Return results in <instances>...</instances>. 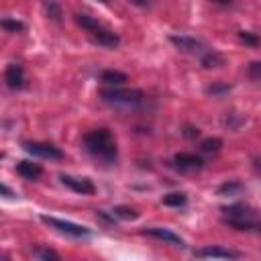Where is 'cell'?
I'll return each mask as SVG.
<instances>
[{
    "instance_id": "16",
    "label": "cell",
    "mask_w": 261,
    "mask_h": 261,
    "mask_svg": "<svg viewBox=\"0 0 261 261\" xmlns=\"http://www.w3.org/2000/svg\"><path fill=\"white\" fill-rule=\"evenodd\" d=\"M202 65L208 67V69L220 67V65H224V57L220 53H216V51H208V53L202 55Z\"/></svg>"
},
{
    "instance_id": "18",
    "label": "cell",
    "mask_w": 261,
    "mask_h": 261,
    "mask_svg": "<svg viewBox=\"0 0 261 261\" xmlns=\"http://www.w3.org/2000/svg\"><path fill=\"white\" fill-rule=\"evenodd\" d=\"M237 192H243V184H239V181H224L222 186H218L220 196H232Z\"/></svg>"
},
{
    "instance_id": "25",
    "label": "cell",
    "mask_w": 261,
    "mask_h": 261,
    "mask_svg": "<svg viewBox=\"0 0 261 261\" xmlns=\"http://www.w3.org/2000/svg\"><path fill=\"white\" fill-rule=\"evenodd\" d=\"M239 37H241V41H245V43H247V45H251V47H257V45L261 43V39H259L257 35L249 33V31H241V33H239Z\"/></svg>"
},
{
    "instance_id": "26",
    "label": "cell",
    "mask_w": 261,
    "mask_h": 261,
    "mask_svg": "<svg viewBox=\"0 0 261 261\" xmlns=\"http://www.w3.org/2000/svg\"><path fill=\"white\" fill-rule=\"evenodd\" d=\"M198 135H200V130H198V128H194V126H188V130H186V137L194 139V137H198Z\"/></svg>"
},
{
    "instance_id": "15",
    "label": "cell",
    "mask_w": 261,
    "mask_h": 261,
    "mask_svg": "<svg viewBox=\"0 0 261 261\" xmlns=\"http://www.w3.org/2000/svg\"><path fill=\"white\" fill-rule=\"evenodd\" d=\"M161 202H163L165 206H171V208H181V206H186L188 196L181 194V192H171V194H165Z\"/></svg>"
},
{
    "instance_id": "28",
    "label": "cell",
    "mask_w": 261,
    "mask_h": 261,
    "mask_svg": "<svg viewBox=\"0 0 261 261\" xmlns=\"http://www.w3.org/2000/svg\"><path fill=\"white\" fill-rule=\"evenodd\" d=\"M210 2H216V4H222V6H230L232 0H210Z\"/></svg>"
},
{
    "instance_id": "4",
    "label": "cell",
    "mask_w": 261,
    "mask_h": 261,
    "mask_svg": "<svg viewBox=\"0 0 261 261\" xmlns=\"http://www.w3.org/2000/svg\"><path fill=\"white\" fill-rule=\"evenodd\" d=\"M41 222L49 224L51 228L67 234V237H75V239H82V237H90V228L88 226H82V224H75V222H69V220H61V218H55V216H47V214H41Z\"/></svg>"
},
{
    "instance_id": "7",
    "label": "cell",
    "mask_w": 261,
    "mask_h": 261,
    "mask_svg": "<svg viewBox=\"0 0 261 261\" xmlns=\"http://www.w3.org/2000/svg\"><path fill=\"white\" fill-rule=\"evenodd\" d=\"M173 163L181 171H200L204 167V159L196 153H177L173 157Z\"/></svg>"
},
{
    "instance_id": "20",
    "label": "cell",
    "mask_w": 261,
    "mask_h": 261,
    "mask_svg": "<svg viewBox=\"0 0 261 261\" xmlns=\"http://www.w3.org/2000/svg\"><path fill=\"white\" fill-rule=\"evenodd\" d=\"M43 6H45V12L49 14V18H53V20L61 18V6L55 0H43Z\"/></svg>"
},
{
    "instance_id": "6",
    "label": "cell",
    "mask_w": 261,
    "mask_h": 261,
    "mask_svg": "<svg viewBox=\"0 0 261 261\" xmlns=\"http://www.w3.org/2000/svg\"><path fill=\"white\" fill-rule=\"evenodd\" d=\"M63 186H67L69 190H73L75 194H82V196H92L96 192V186L88 179V177H73V175H61L59 177Z\"/></svg>"
},
{
    "instance_id": "3",
    "label": "cell",
    "mask_w": 261,
    "mask_h": 261,
    "mask_svg": "<svg viewBox=\"0 0 261 261\" xmlns=\"http://www.w3.org/2000/svg\"><path fill=\"white\" fill-rule=\"evenodd\" d=\"M75 22H77L82 29H86L98 45H104V47H116V45L120 43V37H118L116 33L104 29L96 18H92V16H88V14H75Z\"/></svg>"
},
{
    "instance_id": "14",
    "label": "cell",
    "mask_w": 261,
    "mask_h": 261,
    "mask_svg": "<svg viewBox=\"0 0 261 261\" xmlns=\"http://www.w3.org/2000/svg\"><path fill=\"white\" fill-rule=\"evenodd\" d=\"M100 80H102L104 84H108V86H120V84H124L128 77H126V73H122V71H116V69H106V71H102Z\"/></svg>"
},
{
    "instance_id": "2",
    "label": "cell",
    "mask_w": 261,
    "mask_h": 261,
    "mask_svg": "<svg viewBox=\"0 0 261 261\" xmlns=\"http://www.w3.org/2000/svg\"><path fill=\"white\" fill-rule=\"evenodd\" d=\"M100 98L106 104L122 106V108H141L147 100V96L141 90H128V88H104L100 90Z\"/></svg>"
},
{
    "instance_id": "21",
    "label": "cell",
    "mask_w": 261,
    "mask_h": 261,
    "mask_svg": "<svg viewBox=\"0 0 261 261\" xmlns=\"http://www.w3.org/2000/svg\"><path fill=\"white\" fill-rule=\"evenodd\" d=\"M2 29L8 31V33H22L24 31V24L20 20H12V18H4L2 20Z\"/></svg>"
},
{
    "instance_id": "8",
    "label": "cell",
    "mask_w": 261,
    "mask_h": 261,
    "mask_svg": "<svg viewBox=\"0 0 261 261\" xmlns=\"http://www.w3.org/2000/svg\"><path fill=\"white\" fill-rule=\"evenodd\" d=\"M4 82L10 90H20L24 86V69L18 63H10L4 69Z\"/></svg>"
},
{
    "instance_id": "29",
    "label": "cell",
    "mask_w": 261,
    "mask_h": 261,
    "mask_svg": "<svg viewBox=\"0 0 261 261\" xmlns=\"http://www.w3.org/2000/svg\"><path fill=\"white\" fill-rule=\"evenodd\" d=\"M130 2H133V4H137V6H143V8L149 4V0H130Z\"/></svg>"
},
{
    "instance_id": "19",
    "label": "cell",
    "mask_w": 261,
    "mask_h": 261,
    "mask_svg": "<svg viewBox=\"0 0 261 261\" xmlns=\"http://www.w3.org/2000/svg\"><path fill=\"white\" fill-rule=\"evenodd\" d=\"M112 214L118 216V218H124V220H135V218H139V212L133 210V208H128V206H116V208L112 210Z\"/></svg>"
},
{
    "instance_id": "11",
    "label": "cell",
    "mask_w": 261,
    "mask_h": 261,
    "mask_svg": "<svg viewBox=\"0 0 261 261\" xmlns=\"http://www.w3.org/2000/svg\"><path fill=\"white\" fill-rule=\"evenodd\" d=\"M194 255L200 257V259H237L239 257V253L222 249V247H206V249L196 251Z\"/></svg>"
},
{
    "instance_id": "17",
    "label": "cell",
    "mask_w": 261,
    "mask_h": 261,
    "mask_svg": "<svg viewBox=\"0 0 261 261\" xmlns=\"http://www.w3.org/2000/svg\"><path fill=\"white\" fill-rule=\"evenodd\" d=\"M220 147H222V141L218 137H210V139H204L200 143V149L204 153H216V151H220Z\"/></svg>"
},
{
    "instance_id": "22",
    "label": "cell",
    "mask_w": 261,
    "mask_h": 261,
    "mask_svg": "<svg viewBox=\"0 0 261 261\" xmlns=\"http://www.w3.org/2000/svg\"><path fill=\"white\" fill-rule=\"evenodd\" d=\"M228 92H230V86L228 84H220V82H216V84L206 88V94H210V96H222V94H228Z\"/></svg>"
},
{
    "instance_id": "1",
    "label": "cell",
    "mask_w": 261,
    "mask_h": 261,
    "mask_svg": "<svg viewBox=\"0 0 261 261\" xmlns=\"http://www.w3.org/2000/svg\"><path fill=\"white\" fill-rule=\"evenodd\" d=\"M84 147L94 159H98L102 163H114L116 161L118 149H116V141L108 128H94V130L86 133Z\"/></svg>"
},
{
    "instance_id": "9",
    "label": "cell",
    "mask_w": 261,
    "mask_h": 261,
    "mask_svg": "<svg viewBox=\"0 0 261 261\" xmlns=\"http://www.w3.org/2000/svg\"><path fill=\"white\" fill-rule=\"evenodd\" d=\"M145 234L153 237V239H159V241H165V243H171L175 247H184V239L179 234H175L173 230L169 228H163V226H151V228H145Z\"/></svg>"
},
{
    "instance_id": "10",
    "label": "cell",
    "mask_w": 261,
    "mask_h": 261,
    "mask_svg": "<svg viewBox=\"0 0 261 261\" xmlns=\"http://www.w3.org/2000/svg\"><path fill=\"white\" fill-rule=\"evenodd\" d=\"M169 41H171L177 49L188 51V53H198V51H202V43H200L198 39H194V37H188V35H171Z\"/></svg>"
},
{
    "instance_id": "30",
    "label": "cell",
    "mask_w": 261,
    "mask_h": 261,
    "mask_svg": "<svg viewBox=\"0 0 261 261\" xmlns=\"http://www.w3.org/2000/svg\"><path fill=\"white\" fill-rule=\"evenodd\" d=\"M257 169H259V171H261V161H257Z\"/></svg>"
},
{
    "instance_id": "27",
    "label": "cell",
    "mask_w": 261,
    "mask_h": 261,
    "mask_svg": "<svg viewBox=\"0 0 261 261\" xmlns=\"http://www.w3.org/2000/svg\"><path fill=\"white\" fill-rule=\"evenodd\" d=\"M2 194H4V196H6V198H12V196H14V194H12V192H10V190H8V186H6V184H4V186H2Z\"/></svg>"
},
{
    "instance_id": "23",
    "label": "cell",
    "mask_w": 261,
    "mask_h": 261,
    "mask_svg": "<svg viewBox=\"0 0 261 261\" xmlns=\"http://www.w3.org/2000/svg\"><path fill=\"white\" fill-rule=\"evenodd\" d=\"M33 257H37V259H47V261H59V255H57L53 249H35V251H33Z\"/></svg>"
},
{
    "instance_id": "5",
    "label": "cell",
    "mask_w": 261,
    "mask_h": 261,
    "mask_svg": "<svg viewBox=\"0 0 261 261\" xmlns=\"http://www.w3.org/2000/svg\"><path fill=\"white\" fill-rule=\"evenodd\" d=\"M24 151L31 153L33 157H41V159H51V161H59L63 159V151L51 143H37V141H27Z\"/></svg>"
},
{
    "instance_id": "12",
    "label": "cell",
    "mask_w": 261,
    "mask_h": 261,
    "mask_svg": "<svg viewBox=\"0 0 261 261\" xmlns=\"http://www.w3.org/2000/svg\"><path fill=\"white\" fill-rule=\"evenodd\" d=\"M222 212H224V218H239V220H255L257 218L255 210H251L249 206H243V204L226 206V208H222Z\"/></svg>"
},
{
    "instance_id": "24",
    "label": "cell",
    "mask_w": 261,
    "mask_h": 261,
    "mask_svg": "<svg viewBox=\"0 0 261 261\" xmlns=\"http://www.w3.org/2000/svg\"><path fill=\"white\" fill-rule=\"evenodd\" d=\"M247 75H249L253 82H261V61H253V63H249V67H247Z\"/></svg>"
},
{
    "instance_id": "13",
    "label": "cell",
    "mask_w": 261,
    "mask_h": 261,
    "mask_svg": "<svg viewBox=\"0 0 261 261\" xmlns=\"http://www.w3.org/2000/svg\"><path fill=\"white\" fill-rule=\"evenodd\" d=\"M16 171H18L22 177H27V179H37V177H41V175H43V167H41L39 163L27 161V159L16 163Z\"/></svg>"
}]
</instances>
